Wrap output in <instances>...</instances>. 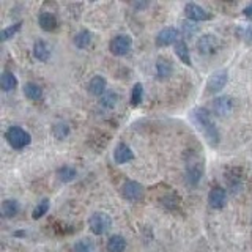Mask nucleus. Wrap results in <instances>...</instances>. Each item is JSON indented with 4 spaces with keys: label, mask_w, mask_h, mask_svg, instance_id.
I'll return each instance as SVG.
<instances>
[{
    "label": "nucleus",
    "mask_w": 252,
    "mask_h": 252,
    "mask_svg": "<svg viewBox=\"0 0 252 252\" xmlns=\"http://www.w3.org/2000/svg\"><path fill=\"white\" fill-rule=\"evenodd\" d=\"M0 85H2L3 92H11L18 85V79L11 73V71H3L2 77H0Z\"/></svg>",
    "instance_id": "16"
},
{
    "label": "nucleus",
    "mask_w": 252,
    "mask_h": 252,
    "mask_svg": "<svg viewBox=\"0 0 252 252\" xmlns=\"http://www.w3.org/2000/svg\"><path fill=\"white\" fill-rule=\"evenodd\" d=\"M57 177L60 181H63V183H69V181H73L77 177V172H76V169L69 167V165H63V167H60L57 170Z\"/></svg>",
    "instance_id": "24"
},
{
    "label": "nucleus",
    "mask_w": 252,
    "mask_h": 252,
    "mask_svg": "<svg viewBox=\"0 0 252 252\" xmlns=\"http://www.w3.org/2000/svg\"><path fill=\"white\" fill-rule=\"evenodd\" d=\"M122 195L129 202H139L144 199V188L137 181H126L122 186Z\"/></svg>",
    "instance_id": "7"
},
{
    "label": "nucleus",
    "mask_w": 252,
    "mask_h": 252,
    "mask_svg": "<svg viewBox=\"0 0 252 252\" xmlns=\"http://www.w3.org/2000/svg\"><path fill=\"white\" fill-rule=\"evenodd\" d=\"M228 81V73L225 69H218L215 71L207 81V92L208 93H218L225 87Z\"/></svg>",
    "instance_id": "6"
},
{
    "label": "nucleus",
    "mask_w": 252,
    "mask_h": 252,
    "mask_svg": "<svg viewBox=\"0 0 252 252\" xmlns=\"http://www.w3.org/2000/svg\"><path fill=\"white\" fill-rule=\"evenodd\" d=\"M175 54L177 57L185 63V65L191 66V55H189V49H188V44L183 41V39H180V41L175 44Z\"/></svg>",
    "instance_id": "20"
},
{
    "label": "nucleus",
    "mask_w": 252,
    "mask_h": 252,
    "mask_svg": "<svg viewBox=\"0 0 252 252\" xmlns=\"http://www.w3.org/2000/svg\"><path fill=\"white\" fill-rule=\"evenodd\" d=\"M203 175V164L200 162H191L188 164V169H186V178H188V183L189 185H199V181Z\"/></svg>",
    "instance_id": "12"
},
{
    "label": "nucleus",
    "mask_w": 252,
    "mask_h": 252,
    "mask_svg": "<svg viewBox=\"0 0 252 252\" xmlns=\"http://www.w3.org/2000/svg\"><path fill=\"white\" fill-rule=\"evenodd\" d=\"M192 117H194L195 123L199 125V128L202 129L205 139L208 140V144L211 147H216L220 140V134L216 128L215 120H213L210 110L205 109V107H197L192 110Z\"/></svg>",
    "instance_id": "1"
},
{
    "label": "nucleus",
    "mask_w": 252,
    "mask_h": 252,
    "mask_svg": "<svg viewBox=\"0 0 252 252\" xmlns=\"http://www.w3.org/2000/svg\"><path fill=\"white\" fill-rule=\"evenodd\" d=\"M33 55H35V59L39 60V62H47V60H49L51 51H49V47H47V44L44 41H36L33 44Z\"/></svg>",
    "instance_id": "22"
},
{
    "label": "nucleus",
    "mask_w": 252,
    "mask_h": 252,
    "mask_svg": "<svg viewBox=\"0 0 252 252\" xmlns=\"http://www.w3.org/2000/svg\"><path fill=\"white\" fill-rule=\"evenodd\" d=\"M243 13H244V16H246V18H252V3H249L246 8H244Z\"/></svg>",
    "instance_id": "32"
},
{
    "label": "nucleus",
    "mask_w": 252,
    "mask_h": 252,
    "mask_svg": "<svg viewBox=\"0 0 252 252\" xmlns=\"http://www.w3.org/2000/svg\"><path fill=\"white\" fill-rule=\"evenodd\" d=\"M134 159V153L126 144H118L114 150V161L117 164H126Z\"/></svg>",
    "instance_id": "11"
},
{
    "label": "nucleus",
    "mask_w": 252,
    "mask_h": 252,
    "mask_svg": "<svg viewBox=\"0 0 252 252\" xmlns=\"http://www.w3.org/2000/svg\"><path fill=\"white\" fill-rule=\"evenodd\" d=\"M110 52L117 57H122V55H126L132 47V38L129 35H118L115 36L109 44Z\"/></svg>",
    "instance_id": "5"
},
{
    "label": "nucleus",
    "mask_w": 252,
    "mask_h": 252,
    "mask_svg": "<svg viewBox=\"0 0 252 252\" xmlns=\"http://www.w3.org/2000/svg\"><path fill=\"white\" fill-rule=\"evenodd\" d=\"M172 71H173V66L170 60L167 59H158L156 62V73L161 79H167L169 76H172Z\"/></svg>",
    "instance_id": "18"
},
{
    "label": "nucleus",
    "mask_w": 252,
    "mask_h": 252,
    "mask_svg": "<svg viewBox=\"0 0 252 252\" xmlns=\"http://www.w3.org/2000/svg\"><path fill=\"white\" fill-rule=\"evenodd\" d=\"M118 101V94L114 92H106L101 96V106H104L106 109H114Z\"/></svg>",
    "instance_id": "26"
},
{
    "label": "nucleus",
    "mask_w": 252,
    "mask_h": 252,
    "mask_svg": "<svg viewBox=\"0 0 252 252\" xmlns=\"http://www.w3.org/2000/svg\"><path fill=\"white\" fill-rule=\"evenodd\" d=\"M147 6V3H134V8H144Z\"/></svg>",
    "instance_id": "34"
},
{
    "label": "nucleus",
    "mask_w": 252,
    "mask_h": 252,
    "mask_svg": "<svg viewBox=\"0 0 252 252\" xmlns=\"http://www.w3.org/2000/svg\"><path fill=\"white\" fill-rule=\"evenodd\" d=\"M24 94L32 99V101H38V99H41L43 96V90H41V87H39L38 84L35 82H27L26 85H24Z\"/></svg>",
    "instance_id": "17"
},
{
    "label": "nucleus",
    "mask_w": 252,
    "mask_h": 252,
    "mask_svg": "<svg viewBox=\"0 0 252 252\" xmlns=\"http://www.w3.org/2000/svg\"><path fill=\"white\" fill-rule=\"evenodd\" d=\"M19 213V202L13 199H6L2 203V215L3 218H14Z\"/></svg>",
    "instance_id": "21"
},
{
    "label": "nucleus",
    "mask_w": 252,
    "mask_h": 252,
    "mask_svg": "<svg viewBox=\"0 0 252 252\" xmlns=\"http://www.w3.org/2000/svg\"><path fill=\"white\" fill-rule=\"evenodd\" d=\"M195 47H197V51H199V54L211 55L219 49V39H218V36L211 35V33H205L197 39Z\"/></svg>",
    "instance_id": "4"
},
{
    "label": "nucleus",
    "mask_w": 252,
    "mask_h": 252,
    "mask_svg": "<svg viewBox=\"0 0 252 252\" xmlns=\"http://www.w3.org/2000/svg\"><path fill=\"white\" fill-rule=\"evenodd\" d=\"M38 24H39V27H41L44 32H54L55 29H57V26H59V22H57V19H55V16L52 13H47V11L39 13Z\"/></svg>",
    "instance_id": "14"
},
{
    "label": "nucleus",
    "mask_w": 252,
    "mask_h": 252,
    "mask_svg": "<svg viewBox=\"0 0 252 252\" xmlns=\"http://www.w3.org/2000/svg\"><path fill=\"white\" fill-rule=\"evenodd\" d=\"M185 13H186V18L189 21H208L211 18V14L205 10V8H202L200 5L197 3H186L185 6Z\"/></svg>",
    "instance_id": "9"
},
{
    "label": "nucleus",
    "mask_w": 252,
    "mask_h": 252,
    "mask_svg": "<svg viewBox=\"0 0 252 252\" xmlns=\"http://www.w3.org/2000/svg\"><path fill=\"white\" fill-rule=\"evenodd\" d=\"M92 32L89 30H82L79 32V33L74 36V44L79 47V49H85V47H89L90 43H92Z\"/></svg>",
    "instance_id": "23"
},
{
    "label": "nucleus",
    "mask_w": 252,
    "mask_h": 252,
    "mask_svg": "<svg viewBox=\"0 0 252 252\" xmlns=\"http://www.w3.org/2000/svg\"><path fill=\"white\" fill-rule=\"evenodd\" d=\"M246 35H248V38L251 39V41H252V27H249L248 29V32H246Z\"/></svg>",
    "instance_id": "33"
},
{
    "label": "nucleus",
    "mask_w": 252,
    "mask_h": 252,
    "mask_svg": "<svg viewBox=\"0 0 252 252\" xmlns=\"http://www.w3.org/2000/svg\"><path fill=\"white\" fill-rule=\"evenodd\" d=\"M178 35H180V32L175 27H165V29H162L159 33L156 35V44L159 46V47L177 44L180 41Z\"/></svg>",
    "instance_id": "8"
},
{
    "label": "nucleus",
    "mask_w": 252,
    "mask_h": 252,
    "mask_svg": "<svg viewBox=\"0 0 252 252\" xmlns=\"http://www.w3.org/2000/svg\"><path fill=\"white\" fill-rule=\"evenodd\" d=\"M21 26H22V22L19 21V22L13 24V26L3 29V30H2V33H0V38H2V41H8L10 38H13V36L21 30Z\"/></svg>",
    "instance_id": "27"
},
{
    "label": "nucleus",
    "mask_w": 252,
    "mask_h": 252,
    "mask_svg": "<svg viewBox=\"0 0 252 252\" xmlns=\"http://www.w3.org/2000/svg\"><path fill=\"white\" fill-rule=\"evenodd\" d=\"M126 249V240L122 235H114L107 240V251L109 252H123Z\"/></svg>",
    "instance_id": "19"
},
{
    "label": "nucleus",
    "mask_w": 252,
    "mask_h": 252,
    "mask_svg": "<svg viewBox=\"0 0 252 252\" xmlns=\"http://www.w3.org/2000/svg\"><path fill=\"white\" fill-rule=\"evenodd\" d=\"M107 89V81L102 76H94L89 82V92L94 96H102Z\"/></svg>",
    "instance_id": "13"
},
{
    "label": "nucleus",
    "mask_w": 252,
    "mask_h": 252,
    "mask_svg": "<svg viewBox=\"0 0 252 252\" xmlns=\"http://www.w3.org/2000/svg\"><path fill=\"white\" fill-rule=\"evenodd\" d=\"M142 99H144V85L137 82L132 87V93H131V104L132 106H139Z\"/></svg>",
    "instance_id": "25"
},
{
    "label": "nucleus",
    "mask_w": 252,
    "mask_h": 252,
    "mask_svg": "<svg viewBox=\"0 0 252 252\" xmlns=\"http://www.w3.org/2000/svg\"><path fill=\"white\" fill-rule=\"evenodd\" d=\"M89 227L92 233L94 235H104L106 232L110 230L112 227V219L107 215V213H93V215L89 218Z\"/></svg>",
    "instance_id": "3"
},
{
    "label": "nucleus",
    "mask_w": 252,
    "mask_h": 252,
    "mask_svg": "<svg viewBox=\"0 0 252 252\" xmlns=\"http://www.w3.org/2000/svg\"><path fill=\"white\" fill-rule=\"evenodd\" d=\"M225 200H227V194H225V189L222 188H213L208 194V203H210V207L215 210L222 208L225 205Z\"/></svg>",
    "instance_id": "10"
},
{
    "label": "nucleus",
    "mask_w": 252,
    "mask_h": 252,
    "mask_svg": "<svg viewBox=\"0 0 252 252\" xmlns=\"http://www.w3.org/2000/svg\"><path fill=\"white\" fill-rule=\"evenodd\" d=\"M197 32V26H194V24H189V22H183V33L188 36H191V35H194Z\"/></svg>",
    "instance_id": "31"
},
{
    "label": "nucleus",
    "mask_w": 252,
    "mask_h": 252,
    "mask_svg": "<svg viewBox=\"0 0 252 252\" xmlns=\"http://www.w3.org/2000/svg\"><path fill=\"white\" fill-rule=\"evenodd\" d=\"M52 132H54L55 139L63 140L65 137H68V136H69V126H68L66 123H57V125L54 126Z\"/></svg>",
    "instance_id": "29"
},
{
    "label": "nucleus",
    "mask_w": 252,
    "mask_h": 252,
    "mask_svg": "<svg viewBox=\"0 0 252 252\" xmlns=\"http://www.w3.org/2000/svg\"><path fill=\"white\" fill-rule=\"evenodd\" d=\"M92 251H93L92 243L87 240H79L74 244V252H92Z\"/></svg>",
    "instance_id": "30"
},
{
    "label": "nucleus",
    "mask_w": 252,
    "mask_h": 252,
    "mask_svg": "<svg viewBox=\"0 0 252 252\" xmlns=\"http://www.w3.org/2000/svg\"><path fill=\"white\" fill-rule=\"evenodd\" d=\"M5 139L14 150H22L24 147H27L30 144L32 136L26 129L19 128V126H11V128L5 132Z\"/></svg>",
    "instance_id": "2"
},
{
    "label": "nucleus",
    "mask_w": 252,
    "mask_h": 252,
    "mask_svg": "<svg viewBox=\"0 0 252 252\" xmlns=\"http://www.w3.org/2000/svg\"><path fill=\"white\" fill-rule=\"evenodd\" d=\"M213 107H215V112L219 115H227L232 112V99L227 96H219L213 102Z\"/></svg>",
    "instance_id": "15"
},
{
    "label": "nucleus",
    "mask_w": 252,
    "mask_h": 252,
    "mask_svg": "<svg viewBox=\"0 0 252 252\" xmlns=\"http://www.w3.org/2000/svg\"><path fill=\"white\" fill-rule=\"evenodd\" d=\"M47 211H49V199H43L41 202H38L33 213H32V216H33V219H39V218H43Z\"/></svg>",
    "instance_id": "28"
}]
</instances>
